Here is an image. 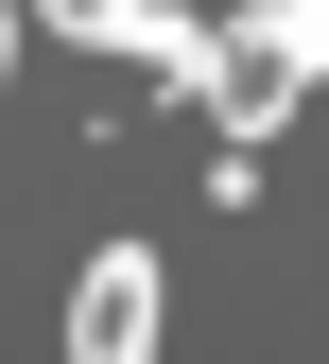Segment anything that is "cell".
<instances>
[{
  "label": "cell",
  "mask_w": 329,
  "mask_h": 364,
  "mask_svg": "<svg viewBox=\"0 0 329 364\" xmlns=\"http://www.w3.org/2000/svg\"><path fill=\"white\" fill-rule=\"evenodd\" d=\"M277 35H295V53H312V70H329V0H277Z\"/></svg>",
  "instance_id": "cell-3"
},
{
  "label": "cell",
  "mask_w": 329,
  "mask_h": 364,
  "mask_svg": "<svg viewBox=\"0 0 329 364\" xmlns=\"http://www.w3.org/2000/svg\"><path fill=\"white\" fill-rule=\"evenodd\" d=\"M53 35H139V0H35Z\"/></svg>",
  "instance_id": "cell-2"
},
{
  "label": "cell",
  "mask_w": 329,
  "mask_h": 364,
  "mask_svg": "<svg viewBox=\"0 0 329 364\" xmlns=\"http://www.w3.org/2000/svg\"><path fill=\"white\" fill-rule=\"evenodd\" d=\"M156 295H173V260L156 243H104L87 295H70V364H156Z\"/></svg>",
  "instance_id": "cell-1"
},
{
  "label": "cell",
  "mask_w": 329,
  "mask_h": 364,
  "mask_svg": "<svg viewBox=\"0 0 329 364\" xmlns=\"http://www.w3.org/2000/svg\"><path fill=\"white\" fill-rule=\"evenodd\" d=\"M0 53H18V18H0Z\"/></svg>",
  "instance_id": "cell-4"
}]
</instances>
